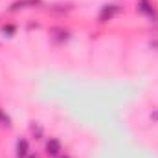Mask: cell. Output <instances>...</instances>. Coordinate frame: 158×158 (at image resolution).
<instances>
[{
    "label": "cell",
    "instance_id": "6da1fadb",
    "mask_svg": "<svg viewBox=\"0 0 158 158\" xmlns=\"http://www.w3.org/2000/svg\"><path fill=\"white\" fill-rule=\"evenodd\" d=\"M118 11H119V7H118V6H114V4H112V6H105V7L101 9L99 20H101V22H107V20H110Z\"/></svg>",
    "mask_w": 158,
    "mask_h": 158
},
{
    "label": "cell",
    "instance_id": "7a4b0ae2",
    "mask_svg": "<svg viewBox=\"0 0 158 158\" xmlns=\"http://www.w3.org/2000/svg\"><path fill=\"white\" fill-rule=\"evenodd\" d=\"M46 151H48L50 156H57V155L61 153V143H59V140L52 138V140L46 143Z\"/></svg>",
    "mask_w": 158,
    "mask_h": 158
},
{
    "label": "cell",
    "instance_id": "3957f363",
    "mask_svg": "<svg viewBox=\"0 0 158 158\" xmlns=\"http://www.w3.org/2000/svg\"><path fill=\"white\" fill-rule=\"evenodd\" d=\"M28 155H30V145H28V142L22 138V140L17 142V156L19 158H26Z\"/></svg>",
    "mask_w": 158,
    "mask_h": 158
},
{
    "label": "cell",
    "instance_id": "277c9868",
    "mask_svg": "<svg viewBox=\"0 0 158 158\" xmlns=\"http://www.w3.org/2000/svg\"><path fill=\"white\" fill-rule=\"evenodd\" d=\"M138 9H140L142 13L149 15V17L155 15V7H153V4H151L149 0H140V2H138Z\"/></svg>",
    "mask_w": 158,
    "mask_h": 158
},
{
    "label": "cell",
    "instance_id": "5b68a950",
    "mask_svg": "<svg viewBox=\"0 0 158 158\" xmlns=\"http://www.w3.org/2000/svg\"><path fill=\"white\" fill-rule=\"evenodd\" d=\"M53 33H55V35H53L55 40H66V35H68V33L63 31V30H53Z\"/></svg>",
    "mask_w": 158,
    "mask_h": 158
},
{
    "label": "cell",
    "instance_id": "8992f818",
    "mask_svg": "<svg viewBox=\"0 0 158 158\" xmlns=\"http://www.w3.org/2000/svg\"><path fill=\"white\" fill-rule=\"evenodd\" d=\"M0 125H4V127H9V125H11V123H9V116L4 114L2 110H0Z\"/></svg>",
    "mask_w": 158,
    "mask_h": 158
},
{
    "label": "cell",
    "instance_id": "52a82bcc",
    "mask_svg": "<svg viewBox=\"0 0 158 158\" xmlns=\"http://www.w3.org/2000/svg\"><path fill=\"white\" fill-rule=\"evenodd\" d=\"M31 131H33V134H37V136H40V132H42V131H40V127H35V125L31 127Z\"/></svg>",
    "mask_w": 158,
    "mask_h": 158
},
{
    "label": "cell",
    "instance_id": "ba28073f",
    "mask_svg": "<svg viewBox=\"0 0 158 158\" xmlns=\"http://www.w3.org/2000/svg\"><path fill=\"white\" fill-rule=\"evenodd\" d=\"M15 31V28L13 26H7V28H4V33H13Z\"/></svg>",
    "mask_w": 158,
    "mask_h": 158
},
{
    "label": "cell",
    "instance_id": "9c48e42d",
    "mask_svg": "<svg viewBox=\"0 0 158 158\" xmlns=\"http://www.w3.org/2000/svg\"><path fill=\"white\" fill-rule=\"evenodd\" d=\"M151 118H153V119H158V112H155V114H151Z\"/></svg>",
    "mask_w": 158,
    "mask_h": 158
},
{
    "label": "cell",
    "instance_id": "30bf717a",
    "mask_svg": "<svg viewBox=\"0 0 158 158\" xmlns=\"http://www.w3.org/2000/svg\"><path fill=\"white\" fill-rule=\"evenodd\" d=\"M26 158H37V156H33V155H31V153H30V155H28V156Z\"/></svg>",
    "mask_w": 158,
    "mask_h": 158
}]
</instances>
